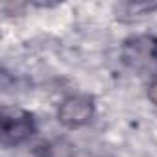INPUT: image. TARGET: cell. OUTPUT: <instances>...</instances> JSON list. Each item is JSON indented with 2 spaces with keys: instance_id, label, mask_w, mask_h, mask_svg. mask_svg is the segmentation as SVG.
<instances>
[{
  "instance_id": "cell-1",
  "label": "cell",
  "mask_w": 157,
  "mask_h": 157,
  "mask_svg": "<svg viewBox=\"0 0 157 157\" xmlns=\"http://www.w3.org/2000/svg\"><path fill=\"white\" fill-rule=\"evenodd\" d=\"M124 63L137 74H157V37L135 35L124 41Z\"/></svg>"
},
{
  "instance_id": "cell-2",
  "label": "cell",
  "mask_w": 157,
  "mask_h": 157,
  "mask_svg": "<svg viewBox=\"0 0 157 157\" xmlns=\"http://www.w3.org/2000/svg\"><path fill=\"white\" fill-rule=\"evenodd\" d=\"M35 133L33 115L17 107H2V144L6 148L19 146Z\"/></svg>"
},
{
  "instance_id": "cell-3",
  "label": "cell",
  "mask_w": 157,
  "mask_h": 157,
  "mask_svg": "<svg viewBox=\"0 0 157 157\" xmlns=\"http://www.w3.org/2000/svg\"><path fill=\"white\" fill-rule=\"evenodd\" d=\"M93 115H94V104L93 98L87 94L68 96L61 102L57 109V120L68 129H76L89 124Z\"/></svg>"
},
{
  "instance_id": "cell-4",
  "label": "cell",
  "mask_w": 157,
  "mask_h": 157,
  "mask_svg": "<svg viewBox=\"0 0 157 157\" xmlns=\"http://www.w3.org/2000/svg\"><path fill=\"white\" fill-rule=\"evenodd\" d=\"M72 155H74V150L65 140H54L46 144V148L43 150V157H72Z\"/></svg>"
}]
</instances>
